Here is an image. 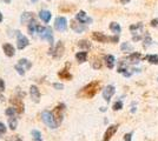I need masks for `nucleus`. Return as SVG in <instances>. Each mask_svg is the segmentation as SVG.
Here are the masks:
<instances>
[{
    "mask_svg": "<svg viewBox=\"0 0 158 141\" xmlns=\"http://www.w3.org/2000/svg\"><path fill=\"white\" fill-rule=\"evenodd\" d=\"M99 88H100V82L99 81H92L89 85H86L85 87L79 92L78 95L83 96V98H86V99H91L98 93Z\"/></svg>",
    "mask_w": 158,
    "mask_h": 141,
    "instance_id": "1",
    "label": "nucleus"
},
{
    "mask_svg": "<svg viewBox=\"0 0 158 141\" xmlns=\"http://www.w3.org/2000/svg\"><path fill=\"white\" fill-rule=\"evenodd\" d=\"M41 119L45 122V125H46L47 127L52 128V129H56V128L58 127V123H57V121H56L54 116H53V113H51V112H48V111L43 112L41 113Z\"/></svg>",
    "mask_w": 158,
    "mask_h": 141,
    "instance_id": "2",
    "label": "nucleus"
},
{
    "mask_svg": "<svg viewBox=\"0 0 158 141\" xmlns=\"http://www.w3.org/2000/svg\"><path fill=\"white\" fill-rule=\"evenodd\" d=\"M54 28L59 32H64L67 28V20L64 17H58L54 21Z\"/></svg>",
    "mask_w": 158,
    "mask_h": 141,
    "instance_id": "3",
    "label": "nucleus"
},
{
    "mask_svg": "<svg viewBox=\"0 0 158 141\" xmlns=\"http://www.w3.org/2000/svg\"><path fill=\"white\" fill-rule=\"evenodd\" d=\"M64 109H65V106L61 104L59 106H57V107L54 108V111H53V116H54V119L57 121V123L59 125L60 122L63 121V114H64Z\"/></svg>",
    "mask_w": 158,
    "mask_h": 141,
    "instance_id": "4",
    "label": "nucleus"
},
{
    "mask_svg": "<svg viewBox=\"0 0 158 141\" xmlns=\"http://www.w3.org/2000/svg\"><path fill=\"white\" fill-rule=\"evenodd\" d=\"M114 92H116V88H114V86H112V85L106 86V87L104 88V91H103V98H104V100L109 102V101L111 100L112 96H113Z\"/></svg>",
    "mask_w": 158,
    "mask_h": 141,
    "instance_id": "5",
    "label": "nucleus"
},
{
    "mask_svg": "<svg viewBox=\"0 0 158 141\" xmlns=\"http://www.w3.org/2000/svg\"><path fill=\"white\" fill-rule=\"evenodd\" d=\"M92 39L96 41H98V42L105 44V42H107V41H110V37H107V35H105V34L102 33V32H93Z\"/></svg>",
    "mask_w": 158,
    "mask_h": 141,
    "instance_id": "6",
    "label": "nucleus"
},
{
    "mask_svg": "<svg viewBox=\"0 0 158 141\" xmlns=\"http://www.w3.org/2000/svg\"><path fill=\"white\" fill-rule=\"evenodd\" d=\"M117 129H118V125H111L110 127H107L105 134H104V141L111 140V138L114 135V133L117 132Z\"/></svg>",
    "mask_w": 158,
    "mask_h": 141,
    "instance_id": "7",
    "label": "nucleus"
},
{
    "mask_svg": "<svg viewBox=\"0 0 158 141\" xmlns=\"http://www.w3.org/2000/svg\"><path fill=\"white\" fill-rule=\"evenodd\" d=\"M28 39H27L25 35H23V34H20L18 32V40H17V45H18V48L19 49H24L25 47L28 46Z\"/></svg>",
    "mask_w": 158,
    "mask_h": 141,
    "instance_id": "8",
    "label": "nucleus"
},
{
    "mask_svg": "<svg viewBox=\"0 0 158 141\" xmlns=\"http://www.w3.org/2000/svg\"><path fill=\"white\" fill-rule=\"evenodd\" d=\"M76 19L79 21V22H81V24H90V22H92V19L90 18V17H87V14L84 12V11H80L77 15H76Z\"/></svg>",
    "mask_w": 158,
    "mask_h": 141,
    "instance_id": "9",
    "label": "nucleus"
},
{
    "mask_svg": "<svg viewBox=\"0 0 158 141\" xmlns=\"http://www.w3.org/2000/svg\"><path fill=\"white\" fill-rule=\"evenodd\" d=\"M40 38L41 39H47V40L50 41V44L53 45V35H52L51 27H45V29L43 31V33L40 34Z\"/></svg>",
    "mask_w": 158,
    "mask_h": 141,
    "instance_id": "10",
    "label": "nucleus"
},
{
    "mask_svg": "<svg viewBox=\"0 0 158 141\" xmlns=\"http://www.w3.org/2000/svg\"><path fill=\"white\" fill-rule=\"evenodd\" d=\"M71 28H72L76 33H81V32H84L86 29V27L84 24H81V22H79V21L77 22L76 20L71 21Z\"/></svg>",
    "mask_w": 158,
    "mask_h": 141,
    "instance_id": "11",
    "label": "nucleus"
},
{
    "mask_svg": "<svg viewBox=\"0 0 158 141\" xmlns=\"http://www.w3.org/2000/svg\"><path fill=\"white\" fill-rule=\"evenodd\" d=\"M51 52H52V54H53V57H54V58H60V57L64 54V44H63L61 41H59V42L57 44L56 48H54V49H52Z\"/></svg>",
    "mask_w": 158,
    "mask_h": 141,
    "instance_id": "12",
    "label": "nucleus"
},
{
    "mask_svg": "<svg viewBox=\"0 0 158 141\" xmlns=\"http://www.w3.org/2000/svg\"><path fill=\"white\" fill-rule=\"evenodd\" d=\"M30 94H31V98H32V100L34 101V102H39L40 92L37 86H34V85L31 86V88H30Z\"/></svg>",
    "mask_w": 158,
    "mask_h": 141,
    "instance_id": "13",
    "label": "nucleus"
},
{
    "mask_svg": "<svg viewBox=\"0 0 158 141\" xmlns=\"http://www.w3.org/2000/svg\"><path fill=\"white\" fill-rule=\"evenodd\" d=\"M140 59H142V54L139 53V52H132L127 57V60H130L131 64H138Z\"/></svg>",
    "mask_w": 158,
    "mask_h": 141,
    "instance_id": "14",
    "label": "nucleus"
},
{
    "mask_svg": "<svg viewBox=\"0 0 158 141\" xmlns=\"http://www.w3.org/2000/svg\"><path fill=\"white\" fill-rule=\"evenodd\" d=\"M11 102L13 104V106H14L13 108H14V109L17 108L19 113H23V112H24V104L21 102V100H20L19 98H14V99L12 98V100H11Z\"/></svg>",
    "mask_w": 158,
    "mask_h": 141,
    "instance_id": "15",
    "label": "nucleus"
},
{
    "mask_svg": "<svg viewBox=\"0 0 158 141\" xmlns=\"http://www.w3.org/2000/svg\"><path fill=\"white\" fill-rule=\"evenodd\" d=\"M2 49H4V52H5V54H6L7 57H13L14 54H15V49H14V47L11 44L2 45Z\"/></svg>",
    "mask_w": 158,
    "mask_h": 141,
    "instance_id": "16",
    "label": "nucleus"
},
{
    "mask_svg": "<svg viewBox=\"0 0 158 141\" xmlns=\"http://www.w3.org/2000/svg\"><path fill=\"white\" fill-rule=\"evenodd\" d=\"M105 64L106 66H107V68H110V69H112V68L114 67V64H116V59H114V57L113 55H111V54H107V55H105Z\"/></svg>",
    "mask_w": 158,
    "mask_h": 141,
    "instance_id": "17",
    "label": "nucleus"
},
{
    "mask_svg": "<svg viewBox=\"0 0 158 141\" xmlns=\"http://www.w3.org/2000/svg\"><path fill=\"white\" fill-rule=\"evenodd\" d=\"M39 17H40V19H41L43 21H45V22H48V21L51 20V17H52V14H51V12H48V11H46V10H44V11H40Z\"/></svg>",
    "mask_w": 158,
    "mask_h": 141,
    "instance_id": "18",
    "label": "nucleus"
},
{
    "mask_svg": "<svg viewBox=\"0 0 158 141\" xmlns=\"http://www.w3.org/2000/svg\"><path fill=\"white\" fill-rule=\"evenodd\" d=\"M129 67V62L125 60H120L119 61V66H118V73L125 74Z\"/></svg>",
    "mask_w": 158,
    "mask_h": 141,
    "instance_id": "19",
    "label": "nucleus"
},
{
    "mask_svg": "<svg viewBox=\"0 0 158 141\" xmlns=\"http://www.w3.org/2000/svg\"><path fill=\"white\" fill-rule=\"evenodd\" d=\"M33 20V13H30V12H25L21 15V22L23 24H26V22H31Z\"/></svg>",
    "mask_w": 158,
    "mask_h": 141,
    "instance_id": "20",
    "label": "nucleus"
},
{
    "mask_svg": "<svg viewBox=\"0 0 158 141\" xmlns=\"http://www.w3.org/2000/svg\"><path fill=\"white\" fill-rule=\"evenodd\" d=\"M76 59H77V61L78 62H85L86 60H87V52H85V51H83V52H78V53L76 54Z\"/></svg>",
    "mask_w": 158,
    "mask_h": 141,
    "instance_id": "21",
    "label": "nucleus"
},
{
    "mask_svg": "<svg viewBox=\"0 0 158 141\" xmlns=\"http://www.w3.org/2000/svg\"><path fill=\"white\" fill-rule=\"evenodd\" d=\"M60 79H63V80H71L72 79V75L69 73V71H66V69H63V71H60L59 73H58Z\"/></svg>",
    "mask_w": 158,
    "mask_h": 141,
    "instance_id": "22",
    "label": "nucleus"
},
{
    "mask_svg": "<svg viewBox=\"0 0 158 141\" xmlns=\"http://www.w3.org/2000/svg\"><path fill=\"white\" fill-rule=\"evenodd\" d=\"M110 29H111L116 35H118V34L120 33V31H122V27H120V25L117 24V22H111V24H110Z\"/></svg>",
    "mask_w": 158,
    "mask_h": 141,
    "instance_id": "23",
    "label": "nucleus"
},
{
    "mask_svg": "<svg viewBox=\"0 0 158 141\" xmlns=\"http://www.w3.org/2000/svg\"><path fill=\"white\" fill-rule=\"evenodd\" d=\"M146 60L152 65H158V55L157 54H149V55H146Z\"/></svg>",
    "mask_w": 158,
    "mask_h": 141,
    "instance_id": "24",
    "label": "nucleus"
},
{
    "mask_svg": "<svg viewBox=\"0 0 158 141\" xmlns=\"http://www.w3.org/2000/svg\"><path fill=\"white\" fill-rule=\"evenodd\" d=\"M140 29H143V25L139 22V24H136V25H132L130 26V31L132 32V34L135 35V34H138V32Z\"/></svg>",
    "mask_w": 158,
    "mask_h": 141,
    "instance_id": "25",
    "label": "nucleus"
},
{
    "mask_svg": "<svg viewBox=\"0 0 158 141\" xmlns=\"http://www.w3.org/2000/svg\"><path fill=\"white\" fill-rule=\"evenodd\" d=\"M37 25H38V24H37L34 20L31 21V22L28 24V33L31 34V35L37 32Z\"/></svg>",
    "mask_w": 158,
    "mask_h": 141,
    "instance_id": "26",
    "label": "nucleus"
},
{
    "mask_svg": "<svg viewBox=\"0 0 158 141\" xmlns=\"http://www.w3.org/2000/svg\"><path fill=\"white\" fill-rule=\"evenodd\" d=\"M32 138H33V141H41V133H40L39 131H37V129H33L32 131Z\"/></svg>",
    "mask_w": 158,
    "mask_h": 141,
    "instance_id": "27",
    "label": "nucleus"
},
{
    "mask_svg": "<svg viewBox=\"0 0 158 141\" xmlns=\"http://www.w3.org/2000/svg\"><path fill=\"white\" fill-rule=\"evenodd\" d=\"M120 48H122V51L125 52V53H129V51H132V46L129 44V42H123L122 46H120Z\"/></svg>",
    "mask_w": 158,
    "mask_h": 141,
    "instance_id": "28",
    "label": "nucleus"
},
{
    "mask_svg": "<svg viewBox=\"0 0 158 141\" xmlns=\"http://www.w3.org/2000/svg\"><path fill=\"white\" fill-rule=\"evenodd\" d=\"M112 108H113V111H119V109H122V108H123V101L122 100L116 101V102L113 104Z\"/></svg>",
    "mask_w": 158,
    "mask_h": 141,
    "instance_id": "29",
    "label": "nucleus"
},
{
    "mask_svg": "<svg viewBox=\"0 0 158 141\" xmlns=\"http://www.w3.org/2000/svg\"><path fill=\"white\" fill-rule=\"evenodd\" d=\"M78 46L81 47V48H90V47H91V44L86 40H81L78 42Z\"/></svg>",
    "mask_w": 158,
    "mask_h": 141,
    "instance_id": "30",
    "label": "nucleus"
},
{
    "mask_svg": "<svg viewBox=\"0 0 158 141\" xmlns=\"http://www.w3.org/2000/svg\"><path fill=\"white\" fill-rule=\"evenodd\" d=\"M8 122H10V128L14 131V129L17 128V119H15V118H10V121H8Z\"/></svg>",
    "mask_w": 158,
    "mask_h": 141,
    "instance_id": "31",
    "label": "nucleus"
},
{
    "mask_svg": "<svg viewBox=\"0 0 158 141\" xmlns=\"http://www.w3.org/2000/svg\"><path fill=\"white\" fill-rule=\"evenodd\" d=\"M6 115L7 116H10V118H14V114H15V109L12 107H10V108H7L6 109Z\"/></svg>",
    "mask_w": 158,
    "mask_h": 141,
    "instance_id": "32",
    "label": "nucleus"
},
{
    "mask_svg": "<svg viewBox=\"0 0 158 141\" xmlns=\"http://www.w3.org/2000/svg\"><path fill=\"white\" fill-rule=\"evenodd\" d=\"M151 42H152L151 37H150L149 34H148V35H145V38H144V47L150 46V45H151Z\"/></svg>",
    "mask_w": 158,
    "mask_h": 141,
    "instance_id": "33",
    "label": "nucleus"
},
{
    "mask_svg": "<svg viewBox=\"0 0 158 141\" xmlns=\"http://www.w3.org/2000/svg\"><path fill=\"white\" fill-rule=\"evenodd\" d=\"M19 65H25L26 66V68H30L31 67V62L27 60V59H21V60H19Z\"/></svg>",
    "mask_w": 158,
    "mask_h": 141,
    "instance_id": "34",
    "label": "nucleus"
},
{
    "mask_svg": "<svg viewBox=\"0 0 158 141\" xmlns=\"http://www.w3.org/2000/svg\"><path fill=\"white\" fill-rule=\"evenodd\" d=\"M15 69L18 71V73H19L20 75H24V74H25V68L23 67L21 65H19V64H18V65H15Z\"/></svg>",
    "mask_w": 158,
    "mask_h": 141,
    "instance_id": "35",
    "label": "nucleus"
},
{
    "mask_svg": "<svg viewBox=\"0 0 158 141\" xmlns=\"http://www.w3.org/2000/svg\"><path fill=\"white\" fill-rule=\"evenodd\" d=\"M92 67L94 69H99V68L102 67V61L100 60H94L92 62Z\"/></svg>",
    "mask_w": 158,
    "mask_h": 141,
    "instance_id": "36",
    "label": "nucleus"
},
{
    "mask_svg": "<svg viewBox=\"0 0 158 141\" xmlns=\"http://www.w3.org/2000/svg\"><path fill=\"white\" fill-rule=\"evenodd\" d=\"M6 132V126L2 123V122H0V134H2V133H5Z\"/></svg>",
    "mask_w": 158,
    "mask_h": 141,
    "instance_id": "37",
    "label": "nucleus"
},
{
    "mask_svg": "<svg viewBox=\"0 0 158 141\" xmlns=\"http://www.w3.org/2000/svg\"><path fill=\"white\" fill-rule=\"evenodd\" d=\"M2 91H5V82L2 79H0V92H2Z\"/></svg>",
    "mask_w": 158,
    "mask_h": 141,
    "instance_id": "38",
    "label": "nucleus"
},
{
    "mask_svg": "<svg viewBox=\"0 0 158 141\" xmlns=\"http://www.w3.org/2000/svg\"><path fill=\"white\" fill-rule=\"evenodd\" d=\"M131 139H132V133H127L124 136V140L125 141H131Z\"/></svg>",
    "mask_w": 158,
    "mask_h": 141,
    "instance_id": "39",
    "label": "nucleus"
},
{
    "mask_svg": "<svg viewBox=\"0 0 158 141\" xmlns=\"http://www.w3.org/2000/svg\"><path fill=\"white\" fill-rule=\"evenodd\" d=\"M151 26L152 27H158V19H153V20H151Z\"/></svg>",
    "mask_w": 158,
    "mask_h": 141,
    "instance_id": "40",
    "label": "nucleus"
},
{
    "mask_svg": "<svg viewBox=\"0 0 158 141\" xmlns=\"http://www.w3.org/2000/svg\"><path fill=\"white\" fill-rule=\"evenodd\" d=\"M53 87L57 88V89H63V88H64V86H63L61 84H53Z\"/></svg>",
    "mask_w": 158,
    "mask_h": 141,
    "instance_id": "41",
    "label": "nucleus"
},
{
    "mask_svg": "<svg viewBox=\"0 0 158 141\" xmlns=\"http://www.w3.org/2000/svg\"><path fill=\"white\" fill-rule=\"evenodd\" d=\"M119 1H120L123 5H126V4H129V2H130V0H119Z\"/></svg>",
    "mask_w": 158,
    "mask_h": 141,
    "instance_id": "42",
    "label": "nucleus"
},
{
    "mask_svg": "<svg viewBox=\"0 0 158 141\" xmlns=\"http://www.w3.org/2000/svg\"><path fill=\"white\" fill-rule=\"evenodd\" d=\"M1 21H2V14L0 13V22H1Z\"/></svg>",
    "mask_w": 158,
    "mask_h": 141,
    "instance_id": "43",
    "label": "nucleus"
},
{
    "mask_svg": "<svg viewBox=\"0 0 158 141\" xmlns=\"http://www.w3.org/2000/svg\"><path fill=\"white\" fill-rule=\"evenodd\" d=\"M15 141H21V139H20V138H17V139H15Z\"/></svg>",
    "mask_w": 158,
    "mask_h": 141,
    "instance_id": "44",
    "label": "nucleus"
},
{
    "mask_svg": "<svg viewBox=\"0 0 158 141\" xmlns=\"http://www.w3.org/2000/svg\"><path fill=\"white\" fill-rule=\"evenodd\" d=\"M90 1H94V0H90Z\"/></svg>",
    "mask_w": 158,
    "mask_h": 141,
    "instance_id": "45",
    "label": "nucleus"
}]
</instances>
